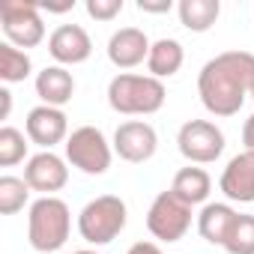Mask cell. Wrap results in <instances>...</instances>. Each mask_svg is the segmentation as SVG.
Instances as JSON below:
<instances>
[{
  "instance_id": "cell-13",
  "label": "cell",
  "mask_w": 254,
  "mask_h": 254,
  "mask_svg": "<svg viewBox=\"0 0 254 254\" xmlns=\"http://www.w3.org/2000/svg\"><path fill=\"white\" fill-rule=\"evenodd\" d=\"M153 42L147 39L144 30L138 27H120L111 39H108V60L117 69H135L150 57Z\"/></svg>"
},
{
  "instance_id": "cell-19",
  "label": "cell",
  "mask_w": 254,
  "mask_h": 254,
  "mask_svg": "<svg viewBox=\"0 0 254 254\" xmlns=\"http://www.w3.org/2000/svg\"><path fill=\"white\" fill-rule=\"evenodd\" d=\"M180 24L191 33H206L218 15H221V3L218 0H180Z\"/></svg>"
},
{
  "instance_id": "cell-30",
  "label": "cell",
  "mask_w": 254,
  "mask_h": 254,
  "mask_svg": "<svg viewBox=\"0 0 254 254\" xmlns=\"http://www.w3.org/2000/svg\"><path fill=\"white\" fill-rule=\"evenodd\" d=\"M251 99H254V90H251Z\"/></svg>"
},
{
  "instance_id": "cell-22",
  "label": "cell",
  "mask_w": 254,
  "mask_h": 254,
  "mask_svg": "<svg viewBox=\"0 0 254 254\" xmlns=\"http://www.w3.org/2000/svg\"><path fill=\"white\" fill-rule=\"evenodd\" d=\"M227 254H254V215H236L227 239H224Z\"/></svg>"
},
{
  "instance_id": "cell-23",
  "label": "cell",
  "mask_w": 254,
  "mask_h": 254,
  "mask_svg": "<svg viewBox=\"0 0 254 254\" xmlns=\"http://www.w3.org/2000/svg\"><path fill=\"white\" fill-rule=\"evenodd\" d=\"M27 141H30V138H24V132H18L15 126H3V129H0V165H3V168H12V165L24 162V156H27Z\"/></svg>"
},
{
  "instance_id": "cell-16",
  "label": "cell",
  "mask_w": 254,
  "mask_h": 254,
  "mask_svg": "<svg viewBox=\"0 0 254 254\" xmlns=\"http://www.w3.org/2000/svg\"><path fill=\"white\" fill-rule=\"evenodd\" d=\"M236 215H239V212H236L230 203H206V206L200 209V215H197V230H200V236H203L206 242L224 245V239H227V233H230Z\"/></svg>"
},
{
  "instance_id": "cell-17",
  "label": "cell",
  "mask_w": 254,
  "mask_h": 254,
  "mask_svg": "<svg viewBox=\"0 0 254 254\" xmlns=\"http://www.w3.org/2000/svg\"><path fill=\"white\" fill-rule=\"evenodd\" d=\"M183 60H186V51L177 39H159L153 42L150 48V57H147V69L153 78H171L183 69Z\"/></svg>"
},
{
  "instance_id": "cell-3",
  "label": "cell",
  "mask_w": 254,
  "mask_h": 254,
  "mask_svg": "<svg viewBox=\"0 0 254 254\" xmlns=\"http://www.w3.org/2000/svg\"><path fill=\"white\" fill-rule=\"evenodd\" d=\"M72 230V212L66 206V200L60 197H39L30 203V215H27V239L36 251L51 254L60 251L69 239Z\"/></svg>"
},
{
  "instance_id": "cell-27",
  "label": "cell",
  "mask_w": 254,
  "mask_h": 254,
  "mask_svg": "<svg viewBox=\"0 0 254 254\" xmlns=\"http://www.w3.org/2000/svg\"><path fill=\"white\" fill-rule=\"evenodd\" d=\"M126 254H162V248H159L156 242H135Z\"/></svg>"
},
{
  "instance_id": "cell-21",
  "label": "cell",
  "mask_w": 254,
  "mask_h": 254,
  "mask_svg": "<svg viewBox=\"0 0 254 254\" xmlns=\"http://www.w3.org/2000/svg\"><path fill=\"white\" fill-rule=\"evenodd\" d=\"M30 186L21 177H0V212L3 215H15L24 209V203L30 200Z\"/></svg>"
},
{
  "instance_id": "cell-9",
  "label": "cell",
  "mask_w": 254,
  "mask_h": 254,
  "mask_svg": "<svg viewBox=\"0 0 254 254\" xmlns=\"http://www.w3.org/2000/svg\"><path fill=\"white\" fill-rule=\"evenodd\" d=\"M156 147H159V135H156L153 126L144 123V120L120 123L117 132H114V153L123 162H132V165L150 162L156 156Z\"/></svg>"
},
{
  "instance_id": "cell-18",
  "label": "cell",
  "mask_w": 254,
  "mask_h": 254,
  "mask_svg": "<svg viewBox=\"0 0 254 254\" xmlns=\"http://www.w3.org/2000/svg\"><path fill=\"white\" fill-rule=\"evenodd\" d=\"M171 191L180 197V200H186L189 206H197V203H203L206 197H209V191H212V180H209V174L203 171V168H183L177 177H174V186H171Z\"/></svg>"
},
{
  "instance_id": "cell-6",
  "label": "cell",
  "mask_w": 254,
  "mask_h": 254,
  "mask_svg": "<svg viewBox=\"0 0 254 254\" xmlns=\"http://www.w3.org/2000/svg\"><path fill=\"white\" fill-rule=\"evenodd\" d=\"M189 227H191V206L180 200L174 191L156 194L147 212V230L162 242H180L189 233Z\"/></svg>"
},
{
  "instance_id": "cell-25",
  "label": "cell",
  "mask_w": 254,
  "mask_h": 254,
  "mask_svg": "<svg viewBox=\"0 0 254 254\" xmlns=\"http://www.w3.org/2000/svg\"><path fill=\"white\" fill-rule=\"evenodd\" d=\"M138 9L150 12V15H162V12L174 9V0H138Z\"/></svg>"
},
{
  "instance_id": "cell-7",
  "label": "cell",
  "mask_w": 254,
  "mask_h": 254,
  "mask_svg": "<svg viewBox=\"0 0 254 254\" xmlns=\"http://www.w3.org/2000/svg\"><path fill=\"white\" fill-rule=\"evenodd\" d=\"M0 27L6 33V42L15 48H36L45 39V24L36 3H21V0H6L0 6Z\"/></svg>"
},
{
  "instance_id": "cell-12",
  "label": "cell",
  "mask_w": 254,
  "mask_h": 254,
  "mask_svg": "<svg viewBox=\"0 0 254 254\" xmlns=\"http://www.w3.org/2000/svg\"><path fill=\"white\" fill-rule=\"evenodd\" d=\"M48 54L60 63V66H78L84 60H90L93 54V39L81 24H60L51 36H48Z\"/></svg>"
},
{
  "instance_id": "cell-28",
  "label": "cell",
  "mask_w": 254,
  "mask_h": 254,
  "mask_svg": "<svg viewBox=\"0 0 254 254\" xmlns=\"http://www.w3.org/2000/svg\"><path fill=\"white\" fill-rule=\"evenodd\" d=\"M9 111H12V93L3 87V90H0V120H6Z\"/></svg>"
},
{
  "instance_id": "cell-8",
  "label": "cell",
  "mask_w": 254,
  "mask_h": 254,
  "mask_svg": "<svg viewBox=\"0 0 254 254\" xmlns=\"http://www.w3.org/2000/svg\"><path fill=\"white\" fill-rule=\"evenodd\" d=\"M177 147L191 165H209L224 153V132L212 120H189L177 135Z\"/></svg>"
},
{
  "instance_id": "cell-10",
  "label": "cell",
  "mask_w": 254,
  "mask_h": 254,
  "mask_svg": "<svg viewBox=\"0 0 254 254\" xmlns=\"http://www.w3.org/2000/svg\"><path fill=\"white\" fill-rule=\"evenodd\" d=\"M24 129H27V138L42 150H51V147L69 141V120L60 108H51V105H36L27 114Z\"/></svg>"
},
{
  "instance_id": "cell-11",
  "label": "cell",
  "mask_w": 254,
  "mask_h": 254,
  "mask_svg": "<svg viewBox=\"0 0 254 254\" xmlns=\"http://www.w3.org/2000/svg\"><path fill=\"white\" fill-rule=\"evenodd\" d=\"M24 180H27V186H30L33 191H42V197H51L54 191H60V189L69 183V168H66V162H63L57 153L42 150V153H36V156L27 162Z\"/></svg>"
},
{
  "instance_id": "cell-29",
  "label": "cell",
  "mask_w": 254,
  "mask_h": 254,
  "mask_svg": "<svg viewBox=\"0 0 254 254\" xmlns=\"http://www.w3.org/2000/svg\"><path fill=\"white\" fill-rule=\"evenodd\" d=\"M72 254H96V251H90V248H81V251H72Z\"/></svg>"
},
{
  "instance_id": "cell-2",
  "label": "cell",
  "mask_w": 254,
  "mask_h": 254,
  "mask_svg": "<svg viewBox=\"0 0 254 254\" xmlns=\"http://www.w3.org/2000/svg\"><path fill=\"white\" fill-rule=\"evenodd\" d=\"M168 99V90L159 78L153 75H132V72H123L108 84V105L117 114L126 117H147L162 111Z\"/></svg>"
},
{
  "instance_id": "cell-26",
  "label": "cell",
  "mask_w": 254,
  "mask_h": 254,
  "mask_svg": "<svg viewBox=\"0 0 254 254\" xmlns=\"http://www.w3.org/2000/svg\"><path fill=\"white\" fill-rule=\"evenodd\" d=\"M242 144H245V150L248 153H254V114L245 120V126H242Z\"/></svg>"
},
{
  "instance_id": "cell-4",
  "label": "cell",
  "mask_w": 254,
  "mask_h": 254,
  "mask_svg": "<svg viewBox=\"0 0 254 254\" xmlns=\"http://www.w3.org/2000/svg\"><path fill=\"white\" fill-rule=\"evenodd\" d=\"M126 203L117 194H102L96 200H90L81 215H78V233L90 242V245H108L114 242L123 227H126Z\"/></svg>"
},
{
  "instance_id": "cell-5",
  "label": "cell",
  "mask_w": 254,
  "mask_h": 254,
  "mask_svg": "<svg viewBox=\"0 0 254 254\" xmlns=\"http://www.w3.org/2000/svg\"><path fill=\"white\" fill-rule=\"evenodd\" d=\"M66 159H69L72 168H78L90 177H102L111 168L114 150H111L108 138L102 135V129H96V126H81L66 141Z\"/></svg>"
},
{
  "instance_id": "cell-14",
  "label": "cell",
  "mask_w": 254,
  "mask_h": 254,
  "mask_svg": "<svg viewBox=\"0 0 254 254\" xmlns=\"http://www.w3.org/2000/svg\"><path fill=\"white\" fill-rule=\"evenodd\" d=\"M218 189L224 191L227 200H236V203H254V153H239L227 162L221 180H218Z\"/></svg>"
},
{
  "instance_id": "cell-20",
  "label": "cell",
  "mask_w": 254,
  "mask_h": 254,
  "mask_svg": "<svg viewBox=\"0 0 254 254\" xmlns=\"http://www.w3.org/2000/svg\"><path fill=\"white\" fill-rule=\"evenodd\" d=\"M30 72H33V63L27 51L9 42H0V78L6 84H21L24 78H30Z\"/></svg>"
},
{
  "instance_id": "cell-24",
  "label": "cell",
  "mask_w": 254,
  "mask_h": 254,
  "mask_svg": "<svg viewBox=\"0 0 254 254\" xmlns=\"http://www.w3.org/2000/svg\"><path fill=\"white\" fill-rule=\"evenodd\" d=\"M123 12V0H87V15L96 21H114Z\"/></svg>"
},
{
  "instance_id": "cell-1",
  "label": "cell",
  "mask_w": 254,
  "mask_h": 254,
  "mask_svg": "<svg viewBox=\"0 0 254 254\" xmlns=\"http://www.w3.org/2000/svg\"><path fill=\"white\" fill-rule=\"evenodd\" d=\"M254 90V54L224 51L212 57L197 75V93L209 114L233 117Z\"/></svg>"
},
{
  "instance_id": "cell-15",
  "label": "cell",
  "mask_w": 254,
  "mask_h": 254,
  "mask_svg": "<svg viewBox=\"0 0 254 254\" xmlns=\"http://www.w3.org/2000/svg\"><path fill=\"white\" fill-rule=\"evenodd\" d=\"M75 93V78L72 72H66V66H45L36 75V96L42 99V105L51 108H63Z\"/></svg>"
}]
</instances>
